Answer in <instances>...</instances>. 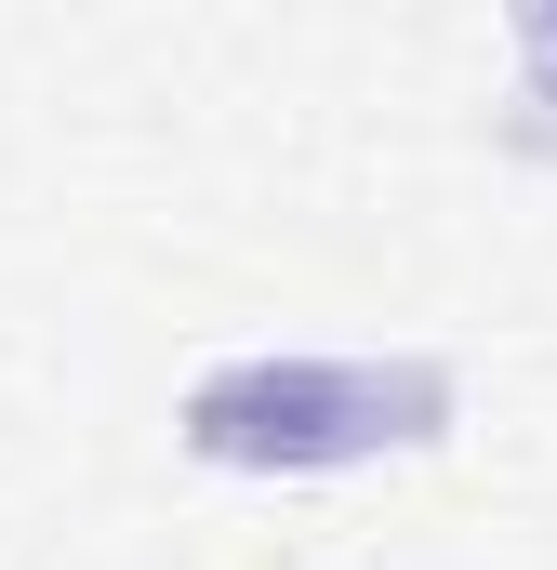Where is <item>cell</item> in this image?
I'll list each match as a JSON object with an SVG mask.
<instances>
[{
    "label": "cell",
    "instance_id": "6da1fadb",
    "mask_svg": "<svg viewBox=\"0 0 557 570\" xmlns=\"http://www.w3.org/2000/svg\"><path fill=\"white\" fill-rule=\"evenodd\" d=\"M451 425L438 358H240L186 399V451L213 464H372Z\"/></svg>",
    "mask_w": 557,
    "mask_h": 570
}]
</instances>
